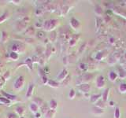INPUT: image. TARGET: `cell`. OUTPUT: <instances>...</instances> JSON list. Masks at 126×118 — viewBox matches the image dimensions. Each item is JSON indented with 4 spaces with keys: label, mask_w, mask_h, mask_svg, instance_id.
I'll use <instances>...</instances> for the list:
<instances>
[{
    "label": "cell",
    "mask_w": 126,
    "mask_h": 118,
    "mask_svg": "<svg viewBox=\"0 0 126 118\" xmlns=\"http://www.w3.org/2000/svg\"><path fill=\"white\" fill-rule=\"evenodd\" d=\"M24 83H25V79L24 76H20L16 79L14 83V88L15 90H21L24 87Z\"/></svg>",
    "instance_id": "cell-1"
},
{
    "label": "cell",
    "mask_w": 126,
    "mask_h": 118,
    "mask_svg": "<svg viewBox=\"0 0 126 118\" xmlns=\"http://www.w3.org/2000/svg\"><path fill=\"white\" fill-rule=\"evenodd\" d=\"M58 21L56 20H49L47 21L46 22L44 23V25H43V28L46 31H51L56 26Z\"/></svg>",
    "instance_id": "cell-2"
},
{
    "label": "cell",
    "mask_w": 126,
    "mask_h": 118,
    "mask_svg": "<svg viewBox=\"0 0 126 118\" xmlns=\"http://www.w3.org/2000/svg\"><path fill=\"white\" fill-rule=\"evenodd\" d=\"M33 89H34V84H33V83H29V87H28L27 93H26V98H29L32 95V93H33Z\"/></svg>",
    "instance_id": "cell-3"
},
{
    "label": "cell",
    "mask_w": 126,
    "mask_h": 118,
    "mask_svg": "<svg viewBox=\"0 0 126 118\" xmlns=\"http://www.w3.org/2000/svg\"><path fill=\"white\" fill-rule=\"evenodd\" d=\"M2 94H3L4 96H5V98H6L7 99H9L10 101H14V100L17 99V96L14 95V94H9V93H6V92H4L3 91H2Z\"/></svg>",
    "instance_id": "cell-4"
},
{
    "label": "cell",
    "mask_w": 126,
    "mask_h": 118,
    "mask_svg": "<svg viewBox=\"0 0 126 118\" xmlns=\"http://www.w3.org/2000/svg\"><path fill=\"white\" fill-rule=\"evenodd\" d=\"M11 101H10L5 97H0V104L1 105H5V106H10Z\"/></svg>",
    "instance_id": "cell-5"
},
{
    "label": "cell",
    "mask_w": 126,
    "mask_h": 118,
    "mask_svg": "<svg viewBox=\"0 0 126 118\" xmlns=\"http://www.w3.org/2000/svg\"><path fill=\"white\" fill-rule=\"evenodd\" d=\"M26 28V24L25 21H20L17 24V29L19 30V31H22V30L25 29Z\"/></svg>",
    "instance_id": "cell-6"
},
{
    "label": "cell",
    "mask_w": 126,
    "mask_h": 118,
    "mask_svg": "<svg viewBox=\"0 0 126 118\" xmlns=\"http://www.w3.org/2000/svg\"><path fill=\"white\" fill-rule=\"evenodd\" d=\"M38 109H39V106L37 105H36L35 103H31L29 105V109L31 110L32 113H36L38 111Z\"/></svg>",
    "instance_id": "cell-7"
},
{
    "label": "cell",
    "mask_w": 126,
    "mask_h": 118,
    "mask_svg": "<svg viewBox=\"0 0 126 118\" xmlns=\"http://www.w3.org/2000/svg\"><path fill=\"white\" fill-rule=\"evenodd\" d=\"M33 103L37 105L38 106L42 107L43 106V101L40 98H34V99H33Z\"/></svg>",
    "instance_id": "cell-8"
},
{
    "label": "cell",
    "mask_w": 126,
    "mask_h": 118,
    "mask_svg": "<svg viewBox=\"0 0 126 118\" xmlns=\"http://www.w3.org/2000/svg\"><path fill=\"white\" fill-rule=\"evenodd\" d=\"M15 112H16V113H17V115L22 116L24 112H25V110H24V108H23L22 106H17L16 109H15Z\"/></svg>",
    "instance_id": "cell-9"
},
{
    "label": "cell",
    "mask_w": 126,
    "mask_h": 118,
    "mask_svg": "<svg viewBox=\"0 0 126 118\" xmlns=\"http://www.w3.org/2000/svg\"><path fill=\"white\" fill-rule=\"evenodd\" d=\"M97 85L99 87H102L104 85V78L103 76H99V78L97 79Z\"/></svg>",
    "instance_id": "cell-10"
},
{
    "label": "cell",
    "mask_w": 126,
    "mask_h": 118,
    "mask_svg": "<svg viewBox=\"0 0 126 118\" xmlns=\"http://www.w3.org/2000/svg\"><path fill=\"white\" fill-rule=\"evenodd\" d=\"M10 57L11 59H13L14 61H16V60L18 59L19 57V55L18 54H17V52H14V51H11L10 54Z\"/></svg>",
    "instance_id": "cell-11"
},
{
    "label": "cell",
    "mask_w": 126,
    "mask_h": 118,
    "mask_svg": "<svg viewBox=\"0 0 126 118\" xmlns=\"http://www.w3.org/2000/svg\"><path fill=\"white\" fill-rule=\"evenodd\" d=\"M32 61H32L31 58H29V57L26 59L25 61V63L27 65V66L29 67V69H32Z\"/></svg>",
    "instance_id": "cell-12"
},
{
    "label": "cell",
    "mask_w": 126,
    "mask_h": 118,
    "mask_svg": "<svg viewBox=\"0 0 126 118\" xmlns=\"http://www.w3.org/2000/svg\"><path fill=\"white\" fill-rule=\"evenodd\" d=\"M54 113H55V111L54 110H48L47 112L45 113V118H53Z\"/></svg>",
    "instance_id": "cell-13"
},
{
    "label": "cell",
    "mask_w": 126,
    "mask_h": 118,
    "mask_svg": "<svg viewBox=\"0 0 126 118\" xmlns=\"http://www.w3.org/2000/svg\"><path fill=\"white\" fill-rule=\"evenodd\" d=\"M7 39H8V35L6 32H2V36H1V40L3 43H5L7 41Z\"/></svg>",
    "instance_id": "cell-14"
},
{
    "label": "cell",
    "mask_w": 126,
    "mask_h": 118,
    "mask_svg": "<svg viewBox=\"0 0 126 118\" xmlns=\"http://www.w3.org/2000/svg\"><path fill=\"white\" fill-rule=\"evenodd\" d=\"M50 106H51L52 110H55L56 109V107H57V103H56V102L55 100L51 101V102H50Z\"/></svg>",
    "instance_id": "cell-15"
},
{
    "label": "cell",
    "mask_w": 126,
    "mask_h": 118,
    "mask_svg": "<svg viewBox=\"0 0 126 118\" xmlns=\"http://www.w3.org/2000/svg\"><path fill=\"white\" fill-rule=\"evenodd\" d=\"M66 75H67V71L66 69H64L60 73L59 76H58V78H59L60 80H63V79H65V76H66Z\"/></svg>",
    "instance_id": "cell-16"
},
{
    "label": "cell",
    "mask_w": 126,
    "mask_h": 118,
    "mask_svg": "<svg viewBox=\"0 0 126 118\" xmlns=\"http://www.w3.org/2000/svg\"><path fill=\"white\" fill-rule=\"evenodd\" d=\"M48 84L51 86V87H58V83H56L55 81H54V80H48Z\"/></svg>",
    "instance_id": "cell-17"
},
{
    "label": "cell",
    "mask_w": 126,
    "mask_h": 118,
    "mask_svg": "<svg viewBox=\"0 0 126 118\" xmlns=\"http://www.w3.org/2000/svg\"><path fill=\"white\" fill-rule=\"evenodd\" d=\"M80 89L83 90V91H84L85 92H88L89 91V89H90V86L88 84H83L80 87Z\"/></svg>",
    "instance_id": "cell-18"
},
{
    "label": "cell",
    "mask_w": 126,
    "mask_h": 118,
    "mask_svg": "<svg viewBox=\"0 0 126 118\" xmlns=\"http://www.w3.org/2000/svg\"><path fill=\"white\" fill-rule=\"evenodd\" d=\"M8 18V13H4V14L1 16V18H0V23H3V21L6 20Z\"/></svg>",
    "instance_id": "cell-19"
},
{
    "label": "cell",
    "mask_w": 126,
    "mask_h": 118,
    "mask_svg": "<svg viewBox=\"0 0 126 118\" xmlns=\"http://www.w3.org/2000/svg\"><path fill=\"white\" fill-rule=\"evenodd\" d=\"M71 25L73 28H77V27H78V25H79V23H78V21L77 20H75L74 18H73L72 19Z\"/></svg>",
    "instance_id": "cell-20"
},
{
    "label": "cell",
    "mask_w": 126,
    "mask_h": 118,
    "mask_svg": "<svg viewBox=\"0 0 126 118\" xmlns=\"http://www.w3.org/2000/svg\"><path fill=\"white\" fill-rule=\"evenodd\" d=\"M116 77H117V76H116V74L114 73V72H110V80H114L115 79H116Z\"/></svg>",
    "instance_id": "cell-21"
},
{
    "label": "cell",
    "mask_w": 126,
    "mask_h": 118,
    "mask_svg": "<svg viewBox=\"0 0 126 118\" xmlns=\"http://www.w3.org/2000/svg\"><path fill=\"white\" fill-rule=\"evenodd\" d=\"M6 82V80L4 79L3 76H0V87H2V86L4 85V83Z\"/></svg>",
    "instance_id": "cell-22"
},
{
    "label": "cell",
    "mask_w": 126,
    "mask_h": 118,
    "mask_svg": "<svg viewBox=\"0 0 126 118\" xmlns=\"http://www.w3.org/2000/svg\"><path fill=\"white\" fill-rule=\"evenodd\" d=\"M26 33L29 34V35H32V34L34 33V29L33 28H29V29H27V31H26Z\"/></svg>",
    "instance_id": "cell-23"
},
{
    "label": "cell",
    "mask_w": 126,
    "mask_h": 118,
    "mask_svg": "<svg viewBox=\"0 0 126 118\" xmlns=\"http://www.w3.org/2000/svg\"><path fill=\"white\" fill-rule=\"evenodd\" d=\"M120 91L122 92H125L126 91V84H121L120 86Z\"/></svg>",
    "instance_id": "cell-24"
},
{
    "label": "cell",
    "mask_w": 126,
    "mask_h": 118,
    "mask_svg": "<svg viewBox=\"0 0 126 118\" xmlns=\"http://www.w3.org/2000/svg\"><path fill=\"white\" fill-rule=\"evenodd\" d=\"M119 117H120V113H119L118 108H117L116 110H115V118H119Z\"/></svg>",
    "instance_id": "cell-25"
},
{
    "label": "cell",
    "mask_w": 126,
    "mask_h": 118,
    "mask_svg": "<svg viewBox=\"0 0 126 118\" xmlns=\"http://www.w3.org/2000/svg\"><path fill=\"white\" fill-rule=\"evenodd\" d=\"M108 92H109V90L106 89V91H105V93H104V95H103V99H104V101H106V98H107V94H108Z\"/></svg>",
    "instance_id": "cell-26"
},
{
    "label": "cell",
    "mask_w": 126,
    "mask_h": 118,
    "mask_svg": "<svg viewBox=\"0 0 126 118\" xmlns=\"http://www.w3.org/2000/svg\"><path fill=\"white\" fill-rule=\"evenodd\" d=\"M3 77H4V79L6 80H9V78H10V72H7L6 73H5V75L3 76Z\"/></svg>",
    "instance_id": "cell-27"
},
{
    "label": "cell",
    "mask_w": 126,
    "mask_h": 118,
    "mask_svg": "<svg viewBox=\"0 0 126 118\" xmlns=\"http://www.w3.org/2000/svg\"><path fill=\"white\" fill-rule=\"evenodd\" d=\"M75 95V92L73 90H71L70 91V93H69V97H70L71 98H73V97H74Z\"/></svg>",
    "instance_id": "cell-28"
},
{
    "label": "cell",
    "mask_w": 126,
    "mask_h": 118,
    "mask_svg": "<svg viewBox=\"0 0 126 118\" xmlns=\"http://www.w3.org/2000/svg\"><path fill=\"white\" fill-rule=\"evenodd\" d=\"M99 96H100L99 94H98V95H93L92 97V99H91V100H92V102H95V99H97V98H99Z\"/></svg>",
    "instance_id": "cell-29"
},
{
    "label": "cell",
    "mask_w": 126,
    "mask_h": 118,
    "mask_svg": "<svg viewBox=\"0 0 126 118\" xmlns=\"http://www.w3.org/2000/svg\"><path fill=\"white\" fill-rule=\"evenodd\" d=\"M37 35H38V36L40 38H43V37H44V33H43V32H39L37 33Z\"/></svg>",
    "instance_id": "cell-30"
},
{
    "label": "cell",
    "mask_w": 126,
    "mask_h": 118,
    "mask_svg": "<svg viewBox=\"0 0 126 118\" xmlns=\"http://www.w3.org/2000/svg\"><path fill=\"white\" fill-rule=\"evenodd\" d=\"M7 118H17V116L15 114H13V113H9Z\"/></svg>",
    "instance_id": "cell-31"
},
{
    "label": "cell",
    "mask_w": 126,
    "mask_h": 118,
    "mask_svg": "<svg viewBox=\"0 0 126 118\" xmlns=\"http://www.w3.org/2000/svg\"><path fill=\"white\" fill-rule=\"evenodd\" d=\"M42 82H43V83H46L47 82H48L46 76H42Z\"/></svg>",
    "instance_id": "cell-32"
},
{
    "label": "cell",
    "mask_w": 126,
    "mask_h": 118,
    "mask_svg": "<svg viewBox=\"0 0 126 118\" xmlns=\"http://www.w3.org/2000/svg\"><path fill=\"white\" fill-rule=\"evenodd\" d=\"M40 113H36V118H40Z\"/></svg>",
    "instance_id": "cell-33"
},
{
    "label": "cell",
    "mask_w": 126,
    "mask_h": 118,
    "mask_svg": "<svg viewBox=\"0 0 126 118\" xmlns=\"http://www.w3.org/2000/svg\"><path fill=\"white\" fill-rule=\"evenodd\" d=\"M19 118H25V117H19Z\"/></svg>",
    "instance_id": "cell-34"
}]
</instances>
